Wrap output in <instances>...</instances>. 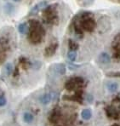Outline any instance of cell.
I'll return each mask as SVG.
<instances>
[{"label": "cell", "instance_id": "6", "mask_svg": "<svg viewBox=\"0 0 120 126\" xmlns=\"http://www.w3.org/2000/svg\"><path fill=\"white\" fill-rule=\"evenodd\" d=\"M54 72L60 75H64L66 73V66L63 64H56L53 67Z\"/></svg>", "mask_w": 120, "mask_h": 126}, {"label": "cell", "instance_id": "13", "mask_svg": "<svg viewBox=\"0 0 120 126\" xmlns=\"http://www.w3.org/2000/svg\"><path fill=\"white\" fill-rule=\"evenodd\" d=\"M108 76H112V77H120V73H112V74H108Z\"/></svg>", "mask_w": 120, "mask_h": 126}, {"label": "cell", "instance_id": "5", "mask_svg": "<svg viewBox=\"0 0 120 126\" xmlns=\"http://www.w3.org/2000/svg\"><path fill=\"white\" fill-rule=\"evenodd\" d=\"M48 6V3L47 2H41V3H38L37 5H35L34 7L30 11V15H35L38 10H42V9H44L45 7Z\"/></svg>", "mask_w": 120, "mask_h": 126}, {"label": "cell", "instance_id": "7", "mask_svg": "<svg viewBox=\"0 0 120 126\" xmlns=\"http://www.w3.org/2000/svg\"><path fill=\"white\" fill-rule=\"evenodd\" d=\"M28 30H29V27H28V25H27V23H26V22L21 23L19 26H18V32L22 35L27 34Z\"/></svg>", "mask_w": 120, "mask_h": 126}, {"label": "cell", "instance_id": "1", "mask_svg": "<svg viewBox=\"0 0 120 126\" xmlns=\"http://www.w3.org/2000/svg\"><path fill=\"white\" fill-rule=\"evenodd\" d=\"M15 46L13 32L10 28L0 30V66H3L10 58Z\"/></svg>", "mask_w": 120, "mask_h": 126}, {"label": "cell", "instance_id": "10", "mask_svg": "<svg viewBox=\"0 0 120 126\" xmlns=\"http://www.w3.org/2000/svg\"><path fill=\"white\" fill-rule=\"evenodd\" d=\"M67 58L69 59L71 62H74L77 58V52L76 51L70 50L69 52L67 53Z\"/></svg>", "mask_w": 120, "mask_h": 126}, {"label": "cell", "instance_id": "8", "mask_svg": "<svg viewBox=\"0 0 120 126\" xmlns=\"http://www.w3.org/2000/svg\"><path fill=\"white\" fill-rule=\"evenodd\" d=\"M81 117L84 120H90L92 117V112L90 109L89 108H85L81 112Z\"/></svg>", "mask_w": 120, "mask_h": 126}, {"label": "cell", "instance_id": "15", "mask_svg": "<svg viewBox=\"0 0 120 126\" xmlns=\"http://www.w3.org/2000/svg\"><path fill=\"white\" fill-rule=\"evenodd\" d=\"M112 126H119V125H113Z\"/></svg>", "mask_w": 120, "mask_h": 126}, {"label": "cell", "instance_id": "4", "mask_svg": "<svg viewBox=\"0 0 120 126\" xmlns=\"http://www.w3.org/2000/svg\"><path fill=\"white\" fill-rule=\"evenodd\" d=\"M99 62L101 64L103 65H107L111 62V57L109 55V54H107L106 52H103L101 54H100L99 57H98Z\"/></svg>", "mask_w": 120, "mask_h": 126}, {"label": "cell", "instance_id": "2", "mask_svg": "<svg viewBox=\"0 0 120 126\" xmlns=\"http://www.w3.org/2000/svg\"><path fill=\"white\" fill-rule=\"evenodd\" d=\"M27 33H29V41L33 44H38L43 40L44 31L41 26L36 22L34 25H32V27H29Z\"/></svg>", "mask_w": 120, "mask_h": 126}, {"label": "cell", "instance_id": "3", "mask_svg": "<svg viewBox=\"0 0 120 126\" xmlns=\"http://www.w3.org/2000/svg\"><path fill=\"white\" fill-rule=\"evenodd\" d=\"M9 106V97L6 90H5L3 84L0 80V115L6 111Z\"/></svg>", "mask_w": 120, "mask_h": 126}, {"label": "cell", "instance_id": "12", "mask_svg": "<svg viewBox=\"0 0 120 126\" xmlns=\"http://www.w3.org/2000/svg\"><path fill=\"white\" fill-rule=\"evenodd\" d=\"M0 126H15V125L12 123H4V124H3V125H1Z\"/></svg>", "mask_w": 120, "mask_h": 126}, {"label": "cell", "instance_id": "9", "mask_svg": "<svg viewBox=\"0 0 120 126\" xmlns=\"http://www.w3.org/2000/svg\"><path fill=\"white\" fill-rule=\"evenodd\" d=\"M106 88H107L108 91H109L110 93H114V92H116L118 90L119 85L115 82H110L106 84Z\"/></svg>", "mask_w": 120, "mask_h": 126}, {"label": "cell", "instance_id": "11", "mask_svg": "<svg viewBox=\"0 0 120 126\" xmlns=\"http://www.w3.org/2000/svg\"><path fill=\"white\" fill-rule=\"evenodd\" d=\"M77 44L76 43H74L73 41H69V48H70V50H73V51H75L76 49H77Z\"/></svg>", "mask_w": 120, "mask_h": 126}, {"label": "cell", "instance_id": "14", "mask_svg": "<svg viewBox=\"0 0 120 126\" xmlns=\"http://www.w3.org/2000/svg\"><path fill=\"white\" fill-rule=\"evenodd\" d=\"M13 1H15V2H20L21 0H13Z\"/></svg>", "mask_w": 120, "mask_h": 126}]
</instances>
